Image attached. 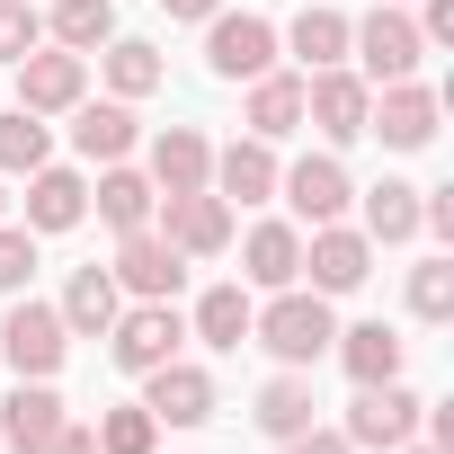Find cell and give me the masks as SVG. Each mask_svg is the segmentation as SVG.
<instances>
[{
    "instance_id": "obj_1",
    "label": "cell",
    "mask_w": 454,
    "mask_h": 454,
    "mask_svg": "<svg viewBox=\"0 0 454 454\" xmlns=\"http://www.w3.org/2000/svg\"><path fill=\"white\" fill-rule=\"evenodd\" d=\"M250 339H259L277 365H321V356H330V339H339V321H330V294H312V286H286L268 312H250Z\"/></svg>"
},
{
    "instance_id": "obj_2",
    "label": "cell",
    "mask_w": 454,
    "mask_h": 454,
    "mask_svg": "<svg viewBox=\"0 0 454 454\" xmlns=\"http://www.w3.org/2000/svg\"><path fill=\"white\" fill-rule=\"evenodd\" d=\"M348 54L365 63L356 81H419V63H427V36H419V19H401L392 0L374 19H348Z\"/></svg>"
},
{
    "instance_id": "obj_3",
    "label": "cell",
    "mask_w": 454,
    "mask_h": 454,
    "mask_svg": "<svg viewBox=\"0 0 454 454\" xmlns=\"http://www.w3.org/2000/svg\"><path fill=\"white\" fill-rule=\"evenodd\" d=\"M205 72L214 81H259V72H277V27L259 19V10H223L205 19Z\"/></svg>"
},
{
    "instance_id": "obj_4",
    "label": "cell",
    "mask_w": 454,
    "mask_h": 454,
    "mask_svg": "<svg viewBox=\"0 0 454 454\" xmlns=\"http://www.w3.org/2000/svg\"><path fill=\"white\" fill-rule=\"evenodd\" d=\"M419 410H427V401H419L401 374H392V383H356V401H348V427H339V436H348V445H365V454H392V445H410V436H419Z\"/></svg>"
},
{
    "instance_id": "obj_5",
    "label": "cell",
    "mask_w": 454,
    "mask_h": 454,
    "mask_svg": "<svg viewBox=\"0 0 454 454\" xmlns=\"http://www.w3.org/2000/svg\"><path fill=\"white\" fill-rule=\"evenodd\" d=\"M0 356H10L27 383H54L63 356H72V330L54 303H10V321H0Z\"/></svg>"
},
{
    "instance_id": "obj_6",
    "label": "cell",
    "mask_w": 454,
    "mask_h": 454,
    "mask_svg": "<svg viewBox=\"0 0 454 454\" xmlns=\"http://www.w3.org/2000/svg\"><path fill=\"white\" fill-rule=\"evenodd\" d=\"M178 339H187L178 303H134V312H116V321H107V356H116L125 374H152V365H169V356H178Z\"/></svg>"
},
{
    "instance_id": "obj_7",
    "label": "cell",
    "mask_w": 454,
    "mask_h": 454,
    "mask_svg": "<svg viewBox=\"0 0 454 454\" xmlns=\"http://www.w3.org/2000/svg\"><path fill=\"white\" fill-rule=\"evenodd\" d=\"M160 241L187 250V259H214V250H232V205H223L214 187H187V196H160Z\"/></svg>"
},
{
    "instance_id": "obj_8",
    "label": "cell",
    "mask_w": 454,
    "mask_h": 454,
    "mask_svg": "<svg viewBox=\"0 0 454 454\" xmlns=\"http://www.w3.org/2000/svg\"><path fill=\"white\" fill-rule=\"evenodd\" d=\"M134 303H178V286H187V250H169L152 223L143 232H125V250H116V268H107Z\"/></svg>"
},
{
    "instance_id": "obj_9",
    "label": "cell",
    "mask_w": 454,
    "mask_h": 454,
    "mask_svg": "<svg viewBox=\"0 0 454 454\" xmlns=\"http://www.w3.org/2000/svg\"><path fill=\"white\" fill-rule=\"evenodd\" d=\"M303 277L312 294H356L374 277V241L348 232V223H312V241H303Z\"/></svg>"
},
{
    "instance_id": "obj_10",
    "label": "cell",
    "mask_w": 454,
    "mask_h": 454,
    "mask_svg": "<svg viewBox=\"0 0 454 454\" xmlns=\"http://www.w3.org/2000/svg\"><path fill=\"white\" fill-rule=\"evenodd\" d=\"M19 107L27 116H72L90 98V54H19Z\"/></svg>"
},
{
    "instance_id": "obj_11",
    "label": "cell",
    "mask_w": 454,
    "mask_h": 454,
    "mask_svg": "<svg viewBox=\"0 0 454 454\" xmlns=\"http://www.w3.org/2000/svg\"><path fill=\"white\" fill-rule=\"evenodd\" d=\"M365 107H374V81H356L348 63H330V72L303 81V125H321L330 143H356L365 134Z\"/></svg>"
},
{
    "instance_id": "obj_12",
    "label": "cell",
    "mask_w": 454,
    "mask_h": 454,
    "mask_svg": "<svg viewBox=\"0 0 454 454\" xmlns=\"http://www.w3.org/2000/svg\"><path fill=\"white\" fill-rule=\"evenodd\" d=\"M365 134H383L392 152H427L436 143V90L427 81H383V98L365 107Z\"/></svg>"
},
{
    "instance_id": "obj_13",
    "label": "cell",
    "mask_w": 454,
    "mask_h": 454,
    "mask_svg": "<svg viewBox=\"0 0 454 454\" xmlns=\"http://www.w3.org/2000/svg\"><path fill=\"white\" fill-rule=\"evenodd\" d=\"M143 410H152L160 427H205V419H214V374L187 365V356H169V365L143 374Z\"/></svg>"
},
{
    "instance_id": "obj_14",
    "label": "cell",
    "mask_w": 454,
    "mask_h": 454,
    "mask_svg": "<svg viewBox=\"0 0 454 454\" xmlns=\"http://www.w3.org/2000/svg\"><path fill=\"white\" fill-rule=\"evenodd\" d=\"M277 196H286V205H294L303 223H339L356 187H348V169H339L330 152H303L294 169H277Z\"/></svg>"
},
{
    "instance_id": "obj_15",
    "label": "cell",
    "mask_w": 454,
    "mask_h": 454,
    "mask_svg": "<svg viewBox=\"0 0 454 454\" xmlns=\"http://www.w3.org/2000/svg\"><path fill=\"white\" fill-rule=\"evenodd\" d=\"M223 205H268L277 196V143H259V134H241L232 152H214V178H205Z\"/></svg>"
},
{
    "instance_id": "obj_16",
    "label": "cell",
    "mask_w": 454,
    "mask_h": 454,
    "mask_svg": "<svg viewBox=\"0 0 454 454\" xmlns=\"http://www.w3.org/2000/svg\"><path fill=\"white\" fill-rule=\"evenodd\" d=\"M241 277H250L259 294L303 286V232H294V223H250V241H241Z\"/></svg>"
},
{
    "instance_id": "obj_17",
    "label": "cell",
    "mask_w": 454,
    "mask_h": 454,
    "mask_svg": "<svg viewBox=\"0 0 454 454\" xmlns=\"http://www.w3.org/2000/svg\"><path fill=\"white\" fill-rule=\"evenodd\" d=\"M54 427H63V392L19 374V392L0 401V445H19V454H45V445H54Z\"/></svg>"
},
{
    "instance_id": "obj_18",
    "label": "cell",
    "mask_w": 454,
    "mask_h": 454,
    "mask_svg": "<svg viewBox=\"0 0 454 454\" xmlns=\"http://www.w3.org/2000/svg\"><path fill=\"white\" fill-rule=\"evenodd\" d=\"M90 214V178L81 169H27V232H72V223Z\"/></svg>"
},
{
    "instance_id": "obj_19",
    "label": "cell",
    "mask_w": 454,
    "mask_h": 454,
    "mask_svg": "<svg viewBox=\"0 0 454 454\" xmlns=\"http://www.w3.org/2000/svg\"><path fill=\"white\" fill-rule=\"evenodd\" d=\"M205 178H214V143H205L196 125L152 134V187H160V196H187V187H205Z\"/></svg>"
},
{
    "instance_id": "obj_20",
    "label": "cell",
    "mask_w": 454,
    "mask_h": 454,
    "mask_svg": "<svg viewBox=\"0 0 454 454\" xmlns=\"http://www.w3.org/2000/svg\"><path fill=\"white\" fill-rule=\"evenodd\" d=\"M54 312H63V330H72V339H107V321L125 312V286H116L107 268H72V286H63V303H54Z\"/></svg>"
},
{
    "instance_id": "obj_21",
    "label": "cell",
    "mask_w": 454,
    "mask_h": 454,
    "mask_svg": "<svg viewBox=\"0 0 454 454\" xmlns=\"http://www.w3.org/2000/svg\"><path fill=\"white\" fill-rule=\"evenodd\" d=\"M90 205H98V223H107V232H143V223H152V205H160V187H152L143 169L107 160V169H98V187H90Z\"/></svg>"
},
{
    "instance_id": "obj_22",
    "label": "cell",
    "mask_w": 454,
    "mask_h": 454,
    "mask_svg": "<svg viewBox=\"0 0 454 454\" xmlns=\"http://www.w3.org/2000/svg\"><path fill=\"white\" fill-rule=\"evenodd\" d=\"M72 152L98 160V169L125 160V152H134V107H125V98H98V107L81 98V107H72Z\"/></svg>"
},
{
    "instance_id": "obj_23",
    "label": "cell",
    "mask_w": 454,
    "mask_h": 454,
    "mask_svg": "<svg viewBox=\"0 0 454 454\" xmlns=\"http://www.w3.org/2000/svg\"><path fill=\"white\" fill-rule=\"evenodd\" d=\"M259 143H286V134H303V81L294 72H259L250 81V116H241Z\"/></svg>"
},
{
    "instance_id": "obj_24",
    "label": "cell",
    "mask_w": 454,
    "mask_h": 454,
    "mask_svg": "<svg viewBox=\"0 0 454 454\" xmlns=\"http://www.w3.org/2000/svg\"><path fill=\"white\" fill-rule=\"evenodd\" d=\"M330 348H339L348 383H392V374H401V330H392V321H356V330H339Z\"/></svg>"
},
{
    "instance_id": "obj_25",
    "label": "cell",
    "mask_w": 454,
    "mask_h": 454,
    "mask_svg": "<svg viewBox=\"0 0 454 454\" xmlns=\"http://www.w3.org/2000/svg\"><path fill=\"white\" fill-rule=\"evenodd\" d=\"M277 45H294V63L303 72H330V63H348V10H294V27L277 36Z\"/></svg>"
},
{
    "instance_id": "obj_26",
    "label": "cell",
    "mask_w": 454,
    "mask_h": 454,
    "mask_svg": "<svg viewBox=\"0 0 454 454\" xmlns=\"http://www.w3.org/2000/svg\"><path fill=\"white\" fill-rule=\"evenodd\" d=\"M250 419H259L277 445H286V436H303V427L321 419V401H312V374H303V365H286V374L259 392V410H250Z\"/></svg>"
},
{
    "instance_id": "obj_27",
    "label": "cell",
    "mask_w": 454,
    "mask_h": 454,
    "mask_svg": "<svg viewBox=\"0 0 454 454\" xmlns=\"http://www.w3.org/2000/svg\"><path fill=\"white\" fill-rule=\"evenodd\" d=\"M250 312H259V303H250L241 286H205V294H196V339L232 356V348L250 339Z\"/></svg>"
},
{
    "instance_id": "obj_28",
    "label": "cell",
    "mask_w": 454,
    "mask_h": 454,
    "mask_svg": "<svg viewBox=\"0 0 454 454\" xmlns=\"http://www.w3.org/2000/svg\"><path fill=\"white\" fill-rule=\"evenodd\" d=\"M365 241H419V187L410 178H374L365 187Z\"/></svg>"
},
{
    "instance_id": "obj_29",
    "label": "cell",
    "mask_w": 454,
    "mask_h": 454,
    "mask_svg": "<svg viewBox=\"0 0 454 454\" xmlns=\"http://www.w3.org/2000/svg\"><path fill=\"white\" fill-rule=\"evenodd\" d=\"M98 63H107V90H116V98H152V90H160V72H169L143 36H107V45H98Z\"/></svg>"
},
{
    "instance_id": "obj_30",
    "label": "cell",
    "mask_w": 454,
    "mask_h": 454,
    "mask_svg": "<svg viewBox=\"0 0 454 454\" xmlns=\"http://www.w3.org/2000/svg\"><path fill=\"white\" fill-rule=\"evenodd\" d=\"M54 160V134H45V116H27V107H0V178H27V169H45Z\"/></svg>"
},
{
    "instance_id": "obj_31",
    "label": "cell",
    "mask_w": 454,
    "mask_h": 454,
    "mask_svg": "<svg viewBox=\"0 0 454 454\" xmlns=\"http://www.w3.org/2000/svg\"><path fill=\"white\" fill-rule=\"evenodd\" d=\"M45 27H54L63 54H98V45L116 36V0H54V19H45Z\"/></svg>"
},
{
    "instance_id": "obj_32",
    "label": "cell",
    "mask_w": 454,
    "mask_h": 454,
    "mask_svg": "<svg viewBox=\"0 0 454 454\" xmlns=\"http://www.w3.org/2000/svg\"><path fill=\"white\" fill-rule=\"evenodd\" d=\"M152 445H160V419L143 401H125V410L98 419V454H152Z\"/></svg>"
},
{
    "instance_id": "obj_33",
    "label": "cell",
    "mask_w": 454,
    "mask_h": 454,
    "mask_svg": "<svg viewBox=\"0 0 454 454\" xmlns=\"http://www.w3.org/2000/svg\"><path fill=\"white\" fill-rule=\"evenodd\" d=\"M410 312L419 321H445L454 312V259H419L410 268Z\"/></svg>"
},
{
    "instance_id": "obj_34",
    "label": "cell",
    "mask_w": 454,
    "mask_h": 454,
    "mask_svg": "<svg viewBox=\"0 0 454 454\" xmlns=\"http://www.w3.org/2000/svg\"><path fill=\"white\" fill-rule=\"evenodd\" d=\"M27 277H36V232L0 223V294H27Z\"/></svg>"
},
{
    "instance_id": "obj_35",
    "label": "cell",
    "mask_w": 454,
    "mask_h": 454,
    "mask_svg": "<svg viewBox=\"0 0 454 454\" xmlns=\"http://www.w3.org/2000/svg\"><path fill=\"white\" fill-rule=\"evenodd\" d=\"M36 36H45V19H36V0H0V63H19V54H36Z\"/></svg>"
},
{
    "instance_id": "obj_36",
    "label": "cell",
    "mask_w": 454,
    "mask_h": 454,
    "mask_svg": "<svg viewBox=\"0 0 454 454\" xmlns=\"http://www.w3.org/2000/svg\"><path fill=\"white\" fill-rule=\"evenodd\" d=\"M419 36H427V45H454V0H427V10H419Z\"/></svg>"
},
{
    "instance_id": "obj_37",
    "label": "cell",
    "mask_w": 454,
    "mask_h": 454,
    "mask_svg": "<svg viewBox=\"0 0 454 454\" xmlns=\"http://www.w3.org/2000/svg\"><path fill=\"white\" fill-rule=\"evenodd\" d=\"M45 454H98V427H81V419H63V427H54V445H45Z\"/></svg>"
},
{
    "instance_id": "obj_38",
    "label": "cell",
    "mask_w": 454,
    "mask_h": 454,
    "mask_svg": "<svg viewBox=\"0 0 454 454\" xmlns=\"http://www.w3.org/2000/svg\"><path fill=\"white\" fill-rule=\"evenodd\" d=\"M286 454H356V445L330 436V427H303V436H286Z\"/></svg>"
},
{
    "instance_id": "obj_39",
    "label": "cell",
    "mask_w": 454,
    "mask_h": 454,
    "mask_svg": "<svg viewBox=\"0 0 454 454\" xmlns=\"http://www.w3.org/2000/svg\"><path fill=\"white\" fill-rule=\"evenodd\" d=\"M160 10H169V19H214L223 0H160Z\"/></svg>"
},
{
    "instance_id": "obj_40",
    "label": "cell",
    "mask_w": 454,
    "mask_h": 454,
    "mask_svg": "<svg viewBox=\"0 0 454 454\" xmlns=\"http://www.w3.org/2000/svg\"><path fill=\"white\" fill-rule=\"evenodd\" d=\"M392 454H436V445H392Z\"/></svg>"
},
{
    "instance_id": "obj_41",
    "label": "cell",
    "mask_w": 454,
    "mask_h": 454,
    "mask_svg": "<svg viewBox=\"0 0 454 454\" xmlns=\"http://www.w3.org/2000/svg\"><path fill=\"white\" fill-rule=\"evenodd\" d=\"M0 205H10V187H0Z\"/></svg>"
}]
</instances>
